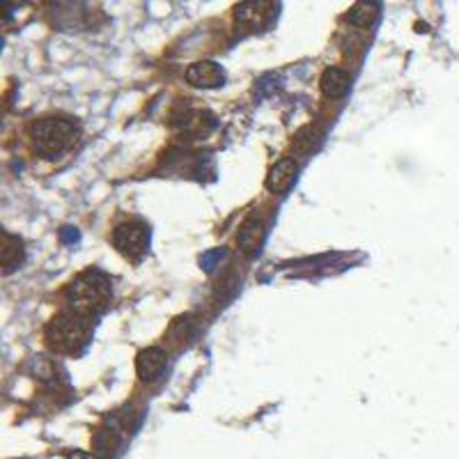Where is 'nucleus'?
<instances>
[{"mask_svg": "<svg viewBox=\"0 0 459 459\" xmlns=\"http://www.w3.org/2000/svg\"><path fill=\"white\" fill-rule=\"evenodd\" d=\"M30 136H32L35 147H37V152H41L44 157H55V154L65 152L67 147L74 145L79 131H76V126L72 122H67V119L44 117L32 124Z\"/></svg>", "mask_w": 459, "mask_h": 459, "instance_id": "nucleus-2", "label": "nucleus"}, {"mask_svg": "<svg viewBox=\"0 0 459 459\" xmlns=\"http://www.w3.org/2000/svg\"><path fill=\"white\" fill-rule=\"evenodd\" d=\"M223 69L216 65L214 60L195 62L186 69V81L195 88H216L223 83Z\"/></svg>", "mask_w": 459, "mask_h": 459, "instance_id": "nucleus-6", "label": "nucleus"}, {"mask_svg": "<svg viewBox=\"0 0 459 459\" xmlns=\"http://www.w3.org/2000/svg\"><path fill=\"white\" fill-rule=\"evenodd\" d=\"M23 262V244L19 237L3 232V271L5 275L12 273L17 266Z\"/></svg>", "mask_w": 459, "mask_h": 459, "instance_id": "nucleus-10", "label": "nucleus"}, {"mask_svg": "<svg viewBox=\"0 0 459 459\" xmlns=\"http://www.w3.org/2000/svg\"><path fill=\"white\" fill-rule=\"evenodd\" d=\"M166 370V351L159 347H147L136 358V372L143 381H157Z\"/></svg>", "mask_w": 459, "mask_h": 459, "instance_id": "nucleus-5", "label": "nucleus"}, {"mask_svg": "<svg viewBox=\"0 0 459 459\" xmlns=\"http://www.w3.org/2000/svg\"><path fill=\"white\" fill-rule=\"evenodd\" d=\"M67 299L72 303L74 315L79 317H92L101 310L110 299V282L101 273H83L79 275L67 289Z\"/></svg>", "mask_w": 459, "mask_h": 459, "instance_id": "nucleus-1", "label": "nucleus"}, {"mask_svg": "<svg viewBox=\"0 0 459 459\" xmlns=\"http://www.w3.org/2000/svg\"><path fill=\"white\" fill-rule=\"evenodd\" d=\"M88 335V326L79 315H58L48 324L46 340L48 347L55 351H76Z\"/></svg>", "mask_w": 459, "mask_h": 459, "instance_id": "nucleus-3", "label": "nucleus"}, {"mask_svg": "<svg viewBox=\"0 0 459 459\" xmlns=\"http://www.w3.org/2000/svg\"><path fill=\"white\" fill-rule=\"evenodd\" d=\"M273 3H242L237 5V12L235 17L239 23H246V26H260L264 23L266 14L271 12Z\"/></svg>", "mask_w": 459, "mask_h": 459, "instance_id": "nucleus-11", "label": "nucleus"}, {"mask_svg": "<svg viewBox=\"0 0 459 459\" xmlns=\"http://www.w3.org/2000/svg\"><path fill=\"white\" fill-rule=\"evenodd\" d=\"M320 88L324 92V97L329 99H340L349 88V74L340 67H329L326 72L322 74Z\"/></svg>", "mask_w": 459, "mask_h": 459, "instance_id": "nucleus-8", "label": "nucleus"}, {"mask_svg": "<svg viewBox=\"0 0 459 459\" xmlns=\"http://www.w3.org/2000/svg\"><path fill=\"white\" fill-rule=\"evenodd\" d=\"M69 459H97L95 455H88V453H74Z\"/></svg>", "mask_w": 459, "mask_h": 459, "instance_id": "nucleus-14", "label": "nucleus"}, {"mask_svg": "<svg viewBox=\"0 0 459 459\" xmlns=\"http://www.w3.org/2000/svg\"><path fill=\"white\" fill-rule=\"evenodd\" d=\"M95 448L99 455L110 453V450L115 448V434L108 432V429H99V432L95 434Z\"/></svg>", "mask_w": 459, "mask_h": 459, "instance_id": "nucleus-13", "label": "nucleus"}, {"mask_svg": "<svg viewBox=\"0 0 459 459\" xmlns=\"http://www.w3.org/2000/svg\"><path fill=\"white\" fill-rule=\"evenodd\" d=\"M296 173H299V166H296L294 159H280L275 161V166L266 175V188L271 193H285V191L292 186L296 179Z\"/></svg>", "mask_w": 459, "mask_h": 459, "instance_id": "nucleus-7", "label": "nucleus"}, {"mask_svg": "<svg viewBox=\"0 0 459 459\" xmlns=\"http://www.w3.org/2000/svg\"><path fill=\"white\" fill-rule=\"evenodd\" d=\"M237 239H239V248L244 253H255L260 246H262V239H264L262 221H257V218H246L242 228H239Z\"/></svg>", "mask_w": 459, "mask_h": 459, "instance_id": "nucleus-9", "label": "nucleus"}, {"mask_svg": "<svg viewBox=\"0 0 459 459\" xmlns=\"http://www.w3.org/2000/svg\"><path fill=\"white\" fill-rule=\"evenodd\" d=\"M113 244L122 255L138 257L147 248V230L140 223H122L113 232Z\"/></svg>", "mask_w": 459, "mask_h": 459, "instance_id": "nucleus-4", "label": "nucleus"}, {"mask_svg": "<svg viewBox=\"0 0 459 459\" xmlns=\"http://www.w3.org/2000/svg\"><path fill=\"white\" fill-rule=\"evenodd\" d=\"M379 12V5L377 3H356L354 7L349 10V21L354 26H361V28H367L374 21Z\"/></svg>", "mask_w": 459, "mask_h": 459, "instance_id": "nucleus-12", "label": "nucleus"}]
</instances>
